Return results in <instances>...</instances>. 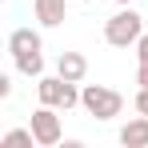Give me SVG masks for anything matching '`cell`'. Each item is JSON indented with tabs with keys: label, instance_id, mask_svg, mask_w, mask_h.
Returning <instances> with one entry per match:
<instances>
[{
	"label": "cell",
	"instance_id": "obj_13",
	"mask_svg": "<svg viewBox=\"0 0 148 148\" xmlns=\"http://www.w3.org/2000/svg\"><path fill=\"white\" fill-rule=\"evenodd\" d=\"M8 96H12V76L4 72L0 76V100H8Z\"/></svg>",
	"mask_w": 148,
	"mask_h": 148
},
{
	"label": "cell",
	"instance_id": "obj_8",
	"mask_svg": "<svg viewBox=\"0 0 148 148\" xmlns=\"http://www.w3.org/2000/svg\"><path fill=\"white\" fill-rule=\"evenodd\" d=\"M56 72L64 76V80H76V84H80V80L88 76V60H84L80 52H60V60H56Z\"/></svg>",
	"mask_w": 148,
	"mask_h": 148
},
{
	"label": "cell",
	"instance_id": "obj_12",
	"mask_svg": "<svg viewBox=\"0 0 148 148\" xmlns=\"http://www.w3.org/2000/svg\"><path fill=\"white\" fill-rule=\"evenodd\" d=\"M132 104H136V112H144V116H148V88H140V92H136V100H132Z\"/></svg>",
	"mask_w": 148,
	"mask_h": 148
},
{
	"label": "cell",
	"instance_id": "obj_11",
	"mask_svg": "<svg viewBox=\"0 0 148 148\" xmlns=\"http://www.w3.org/2000/svg\"><path fill=\"white\" fill-rule=\"evenodd\" d=\"M132 48H136V60H140V64H148V32L136 40V44H132Z\"/></svg>",
	"mask_w": 148,
	"mask_h": 148
},
{
	"label": "cell",
	"instance_id": "obj_2",
	"mask_svg": "<svg viewBox=\"0 0 148 148\" xmlns=\"http://www.w3.org/2000/svg\"><path fill=\"white\" fill-rule=\"evenodd\" d=\"M80 108L92 116V120H116L124 112V96L108 84H84L80 88Z\"/></svg>",
	"mask_w": 148,
	"mask_h": 148
},
{
	"label": "cell",
	"instance_id": "obj_6",
	"mask_svg": "<svg viewBox=\"0 0 148 148\" xmlns=\"http://www.w3.org/2000/svg\"><path fill=\"white\" fill-rule=\"evenodd\" d=\"M40 48H44V40H40L36 28H12V32H8V52H12V56H20V52H40Z\"/></svg>",
	"mask_w": 148,
	"mask_h": 148
},
{
	"label": "cell",
	"instance_id": "obj_9",
	"mask_svg": "<svg viewBox=\"0 0 148 148\" xmlns=\"http://www.w3.org/2000/svg\"><path fill=\"white\" fill-rule=\"evenodd\" d=\"M12 64H16L20 76H32V80L44 76V56H40V52H20V56H12Z\"/></svg>",
	"mask_w": 148,
	"mask_h": 148
},
{
	"label": "cell",
	"instance_id": "obj_14",
	"mask_svg": "<svg viewBox=\"0 0 148 148\" xmlns=\"http://www.w3.org/2000/svg\"><path fill=\"white\" fill-rule=\"evenodd\" d=\"M136 84H140V88H148V64H140V68H136Z\"/></svg>",
	"mask_w": 148,
	"mask_h": 148
},
{
	"label": "cell",
	"instance_id": "obj_5",
	"mask_svg": "<svg viewBox=\"0 0 148 148\" xmlns=\"http://www.w3.org/2000/svg\"><path fill=\"white\" fill-rule=\"evenodd\" d=\"M32 12L44 28H60L68 20V0H32Z\"/></svg>",
	"mask_w": 148,
	"mask_h": 148
},
{
	"label": "cell",
	"instance_id": "obj_15",
	"mask_svg": "<svg viewBox=\"0 0 148 148\" xmlns=\"http://www.w3.org/2000/svg\"><path fill=\"white\" fill-rule=\"evenodd\" d=\"M112 4H132V0H112Z\"/></svg>",
	"mask_w": 148,
	"mask_h": 148
},
{
	"label": "cell",
	"instance_id": "obj_10",
	"mask_svg": "<svg viewBox=\"0 0 148 148\" xmlns=\"http://www.w3.org/2000/svg\"><path fill=\"white\" fill-rule=\"evenodd\" d=\"M32 144H36L32 124H28V128H12V132H4V136H0V148H32Z\"/></svg>",
	"mask_w": 148,
	"mask_h": 148
},
{
	"label": "cell",
	"instance_id": "obj_3",
	"mask_svg": "<svg viewBox=\"0 0 148 148\" xmlns=\"http://www.w3.org/2000/svg\"><path fill=\"white\" fill-rule=\"evenodd\" d=\"M36 96L40 104H52V108H60V112H68L80 104V88H76V80H64V76H40L36 80Z\"/></svg>",
	"mask_w": 148,
	"mask_h": 148
},
{
	"label": "cell",
	"instance_id": "obj_7",
	"mask_svg": "<svg viewBox=\"0 0 148 148\" xmlns=\"http://www.w3.org/2000/svg\"><path fill=\"white\" fill-rule=\"evenodd\" d=\"M116 140H120L124 148H148V116L140 112L136 120H128V124L120 128V136H116Z\"/></svg>",
	"mask_w": 148,
	"mask_h": 148
},
{
	"label": "cell",
	"instance_id": "obj_4",
	"mask_svg": "<svg viewBox=\"0 0 148 148\" xmlns=\"http://www.w3.org/2000/svg\"><path fill=\"white\" fill-rule=\"evenodd\" d=\"M60 108H52V104H40L36 112H32V136H36V144L40 148H56L64 140V128H60V116H56Z\"/></svg>",
	"mask_w": 148,
	"mask_h": 148
},
{
	"label": "cell",
	"instance_id": "obj_1",
	"mask_svg": "<svg viewBox=\"0 0 148 148\" xmlns=\"http://www.w3.org/2000/svg\"><path fill=\"white\" fill-rule=\"evenodd\" d=\"M140 36H144V16H140L132 4H120V12L104 20V40H108L112 48H128V44H136Z\"/></svg>",
	"mask_w": 148,
	"mask_h": 148
}]
</instances>
